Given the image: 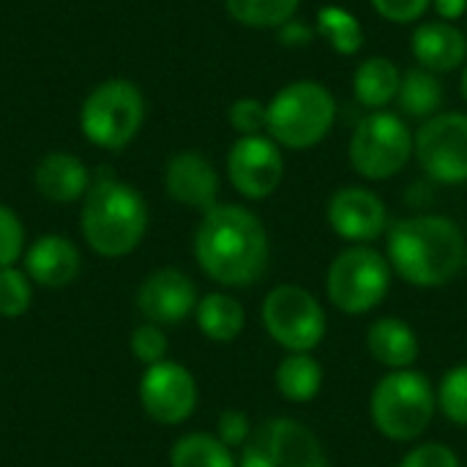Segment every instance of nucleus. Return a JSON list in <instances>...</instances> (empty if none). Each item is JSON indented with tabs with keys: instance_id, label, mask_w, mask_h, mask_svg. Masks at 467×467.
<instances>
[{
	"instance_id": "423d86ee",
	"label": "nucleus",
	"mask_w": 467,
	"mask_h": 467,
	"mask_svg": "<svg viewBox=\"0 0 467 467\" xmlns=\"http://www.w3.org/2000/svg\"><path fill=\"white\" fill-rule=\"evenodd\" d=\"M145 120V99L129 79H107L96 85L79 112L82 134L107 150L126 148Z\"/></svg>"
},
{
	"instance_id": "0eeeda50",
	"label": "nucleus",
	"mask_w": 467,
	"mask_h": 467,
	"mask_svg": "<svg viewBox=\"0 0 467 467\" xmlns=\"http://www.w3.org/2000/svg\"><path fill=\"white\" fill-rule=\"evenodd\" d=\"M389 287L391 265L369 246H350L328 265L326 293L342 315H367L378 309L386 301Z\"/></svg>"
},
{
	"instance_id": "393cba45",
	"label": "nucleus",
	"mask_w": 467,
	"mask_h": 467,
	"mask_svg": "<svg viewBox=\"0 0 467 467\" xmlns=\"http://www.w3.org/2000/svg\"><path fill=\"white\" fill-rule=\"evenodd\" d=\"M397 101H400L402 112H408L413 118H427V115L438 112V107L443 104V85L435 77V71L410 68L402 77Z\"/></svg>"
},
{
	"instance_id": "72a5a7b5",
	"label": "nucleus",
	"mask_w": 467,
	"mask_h": 467,
	"mask_svg": "<svg viewBox=\"0 0 467 467\" xmlns=\"http://www.w3.org/2000/svg\"><path fill=\"white\" fill-rule=\"evenodd\" d=\"M252 421L246 413L241 410H224L219 416V424H216V438L227 446V449H244L246 441L252 438Z\"/></svg>"
},
{
	"instance_id": "9b49d317",
	"label": "nucleus",
	"mask_w": 467,
	"mask_h": 467,
	"mask_svg": "<svg viewBox=\"0 0 467 467\" xmlns=\"http://www.w3.org/2000/svg\"><path fill=\"white\" fill-rule=\"evenodd\" d=\"M413 153L438 183H467V115L443 112L430 118L413 137Z\"/></svg>"
},
{
	"instance_id": "20e7f679",
	"label": "nucleus",
	"mask_w": 467,
	"mask_h": 467,
	"mask_svg": "<svg viewBox=\"0 0 467 467\" xmlns=\"http://www.w3.org/2000/svg\"><path fill=\"white\" fill-rule=\"evenodd\" d=\"M438 410V394L427 375L416 369H394L372 389L369 416L380 435L389 441L421 438Z\"/></svg>"
},
{
	"instance_id": "9d476101",
	"label": "nucleus",
	"mask_w": 467,
	"mask_h": 467,
	"mask_svg": "<svg viewBox=\"0 0 467 467\" xmlns=\"http://www.w3.org/2000/svg\"><path fill=\"white\" fill-rule=\"evenodd\" d=\"M238 467H328L320 438L296 419L263 421L241 449Z\"/></svg>"
},
{
	"instance_id": "4c0bfd02",
	"label": "nucleus",
	"mask_w": 467,
	"mask_h": 467,
	"mask_svg": "<svg viewBox=\"0 0 467 467\" xmlns=\"http://www.w3.org/2000/svg\"><path fill=\"white\" fill-rule=\"evenodd\" d=\"M460 90H462V99L467 101V66H465V71H462V82H460Z\"/></svg>"
},
{
	"instance_id": "a878e982",
	"label": "nucleus",
	"mask_w": 467,
	"mask_h": 467,
	"mask_svg": "<svg viewBox=\"0 0 467 467\" xmlns=\"http://www.w3.org/2000/svg\"><path fill=\"white\" fill-rule=\"evenodd\" d=\"M317 33L339 55H356L364 47L361 22L339 5H323L317 11Z\"/></svg>"
},
{
	"instance_id": "58836bf2",
	"label": "nucleus",
	"mask_w": 467,
	"mask_h": 467,
	"mask_svg": "<svg viewBox=\"0 0 467 467\" xmlns=\"http://www.w3.org/2000/svg\"><path fill=\"white\" fill-rule=\"evenodd\" d=\"M465 268H467V257H465Z\"/></svg>"
},
{
	"instance_id": "f8f14e48",
	"label": "nucleus",
	"mask_w": 467,
	"mask_h": 467,
	"mask_svg": "<svg viewBox=\"0 0 467 467\" xmlns=\"http://www.w3.org/2000/svg\"><path fill=\"white\" fill-rule=\"evenodd\" d=\"M197 397H200L197 380L186 367L175 361L145 367L140 380V405L156 424L161 427L183 424L194 413Z\"/></svg>"
},
{
	"instance_id": "c756f323",
	"label": "nucleus",
	"mask_w": 467,
	"mask_h": 467,
	"mask_svg": "<svg viewBox=\"0 0 467 467\" xmlns=\"http://www.w3.org/2000/svg\"><path fill=\"white\" fill-rule=\"evenodd\" d=\"M129 345H131L134 358H137L140 364H145V367H153V364L167 361L170 345H167V337H164L161 326H156V323H142V326H137Z\"/></svg>"
},
{
	"instance_id": "f257e3e1",
	"label": "nucleus",
	"mask_w": 467,
	"mask_h": 467,
	"mask_svg": "<svg viewBox=\"0 0 467 467\" xmlns=\"http://www.w3.org/2000/svg\"><path fill=\"white\" fill-rule=\"evenodd\" d=\"M197 265L224 287L254 285L268 268V233L244 205H216L194 233Z\"/></svg>"
},
{
	"instance_id": "bb28decb",
	"label": "nucleus",
	"mask_w": 467,
	"mask_h": 467,
	"mask_svg": "<svg viewBox=\"0 0 467 467\" xmlns=\"http://www.w3.org/2000/svg\"><path fill=\"white\" fill-rule=\"evenodd\" d=\"M301 0H224L230 16L246 27H282L293 19Z\"/></svg>"
},
{
	"instance_id": "7c9ffc66",
	"label": "nucleus",
	"mask_w": 467,
	"mask_h": 467,
	"mask_svg": "<svg viewBox=\"0 0 467 467\" xmlns=\"http://www.w3.org/2000/svg\"><path fill=\"white\" fill-rule=\"evenodd\" d=\"M25 254V227L19 216L0 202V268L14 265Z\"/></svg>"
},
{
	"instance_id": "7ed1b4c3",
	"label": "nucleus",
	"mask_w": 467,
	"mask_h": 467,
	"mask_svg": "<svg viewBox=\"0 0 467 467\" xmlns=\"http://www.w3.org/2000/svg\"><path fill=\"white\" fill-rule=\"evenodd\" d=\"M79 224L85 244L99 257L118 260L142 244L148 233V205L134 186L101 170L85 194Z\"/></svg>"
},
{
	"instance_id": "b1692460",
	"label": "nucleus",
	"mask_w": 467,
	"mask_h": 467,
	"mask_svg": "<svg viewBox=\"0 0 467 467\" xmlns=\"http://www.w3.org/2000/svg\"><path fill=\"white\" fill-rule=\"evenodd\" d=\"M170 467H238V462L233 449H227L216 435L192 432L172 446Z\"/></svg>"
},
{
	"instance_id": "dca6fc26",
	"label": "nucleus",
	"mask_w": 467,
	"mask_h": 467,
	"mask_svg": "<svg viewBox=\"0 0 467 467\" xmlns=\"http://www.w3.org/2000/svg\"><path fill=\"white\" fill-rule=\"evenodd\" d=\"M164 189H167V194H170L175 202L208 213L211 208H216L219 175H216L213 164H211L202 153H197V150H183V153H175V156L167 161V170H164Z\"/></svg>"
},
{
	"instance_id": "473e14b6",
	"label": "nucleus",
	"mask_w": 467,
	"mask_h": 467,
	"mask_svg": "<svg viewBox=\"0 0 467 467\" xmlns=\"http://www.w3.org/2000/svg\"><path fill=\"white\" fill-rule=\"evenodd\" d=\"M400 467H462V462L449 446L424 443V446H416L413 451H408Z\"/></svg>"
},
{
	"instance_id": "ddd939ff",
	"label": "nucleus",
	"mask_w": 467,
	"mask_h": 467,
	"mask_svg": "<svg viewBox=\"0 0 467 467\" xmlns=\"http://www.w3.org/2000/svg\"><path fill=\"white\" fill-rule=\"evenodd\" d=\"M285 159L279 145L268 137L249 134L241 137L227 153V175L235 192L249 200H265L282 183Z\"/></svg>"
},
{
	"instance_id": "c9c22d12",
	"label": "nucleus",
	"mask_w": 467,
	"mask_h": 467,
	"mask_svg": "<svg viewBox=\"0 0 467 467\" xmlns=\"http://www.w3.org/2000/svg\"><path fill=\"white\" fill-rule=\"evenodd\" d=\"M279 41L285 47H306L312 41V27L298 19H290L279 27Z\"/></svg>"
},
{
	"instance_id": "f704fd0d",
	"label": "nucleus",
	"mask_w": 467,
	"mask_h": 467,
	"mask_svg": "<svg viewBox=\"0 0 467 467\" xmlns=\"http://www.w3.org/2000/svg\"><path fill=\"white\" fill-rule=\"evenodd\" d=\"M432 0H372L375 11L389 19V22H397V25H405V22H416L419 16H424V11L430 8Z\"/></svg>"
},
{
	"instance_id": "1a4fd4ad",
	"label": "nucleus",
	"mask_w": 467,
	"mask_h": 467,
	"mask_svg": "<svg viewBox=\"0 0 467 467\" xmlns=\"http://www.w3.org/2000/svg\"><path fill=\"white\" fill-rule=\"evenodd\" d=\"M413 156V134L394 112L367 115L350 137V164L369 181L394 178Z\"/></svg>"
},
{
	"instance_id": "39448f33",
	"label": "nucleus",
	"mask_w": 467,
	"mask_h": 467,
	"mask_svg": "<svg viewBox=\"0 0 467 467\" xmlns=\"http://www.w3.org/2000/svg\"><path fill=\"white\" fill-rule=\"evenodd\" d=\"M337 101L334 93L315 82L301 79L282 88L268 104V131L276 145L304 150L317 145L334 126Z\"/></svg>"
},
{
	"instance_id": "6e6552de",
	"label": "nucleus",
	"mask_w": 467,
	"mask_h": 467,
	"mask_svg": "<svg viewBox=\"0 0 467 467\" xmlns=\"http://www.w3.org/2000/svg\"><path fill=\"white\" fill-rule=\"evenodd\" d=\"M268 337L287 353H312L326 337V312L320 301L301 285L274 287L260 309Z\"/></svg>"
},
{
	"instance_id": "412c9836",
	"label": "nucleus",
	"mask_w": 467,
	"mask_h": 467,
	"mask_svg": "<svg viewBox=\"0 0 467 467\" xmlns=\"http://www.w3.org/2000/svg\"><path fill=\"white\" fill-rule=\"evenodd\" d=\"M194 320H197V328L211 342H233L241 337V331L246 326V312L235 296L208 293L205 298L197 301Z\"/></svg>"
},
{
	"instance_id": "4468645a",
	"label": "nucleus",
	"mask_w": 467,
	"mask_h": 467,
	"mask_svg": "<svg viewBox=\"0 0 467 467\" xmlns=\"http://www.w3.org/2000/svg\"><path fill=\"white\" fill-rule=\"evenodd\" d=\"M197 285L178 268H159L137 290V309L145 323L178 326L197 309Z\"/></svg>"
},
{
	"instance_id": "c85d7f7f",
	"label": "nucleus",
	"mask_w": 467,
	"mask_h": 467,
	"mask_svg": "<svg viewBox=\"0 0 467 467\" xmlns=\"http://www.w3.org/2000/svg\"><path fill=\"white\" fill-rule=\"evenodd\" d=\"M438 410L457 427H467V364L449 369L438 386Z\"/></svg>"
},
{
	"instance_id": "2eb2a0df",
	"label": "nucleus",
	"mask_w": 467,
	"mask_h": 467,
	"mask_svg": "<svg viewBox=\"0 0 467 467\" xmlns=\"http://www.w3.org/2000/svg\"><path fill=\"white\" fill-rule=\"evenodd\" d=\"M389 213L386 202L361 186H345L334 192L328 200V224L331 230L353 244H367L375 241L386 230Z\"/></svg>"
},
{
	"instance_id": "f03ea898",
	"label": "nucleus",
	"mask_w": 467,
	"mask_h": 467,
	"mask_svg": "<svg viewBox=\"0 0 467 467\" xmlns=\"http://www.w3.org/2000/svg\"><path fill=\"white\" fill-rule=\"evenodd\" d=\"M467 244L446 216H410L389 233V265L413 287H443L465 268Z\"/></svg>"
},
{
	"instance_id": "4be33fe9",
	"label": "nucleus",
	"mask_w": 467,
	"mask_h": 467,
	"mask_svg": "<svg viewBox=\"0 0 467 467\" xmlns=\"http://www.w3.org/2000/svg\"><path fill=\"white\" fill-rule=\"evenodd\" d=\"M402 74L389 57H369L353 74V93L367 109H383L400 96Z\"/></svg>"
},
{
	"instance_id": "a211bd4d",
	"label": "nucleus",
	"mask_w": 467,
	"mask_h": 467,
	"mask_svg": "<svg viewBox=\"0 0 467 467\" xmlns=\"http://www.w3.org/2000/svg\"><path fill=\"white\" fill-rule=\"evenodd\" d=\"M413 55L427 71H454L465 63L467 36L446 19H432L416 27Z\"/></svg>"
},
{
	"instance_id": "6ab92c4d",
	"label": "nucleus",
	"mask_w": 467,
	"mask_h": 467,
	"mask_svg": "<svg viewBox=\"0 0 467 467\" xmlns=\"http://www.w3.org/2000/svg\"><path fill=\"white\" fill-rule=\"evenodd\" d=\"M90 172L74 153H47L36 167V189L49 202H77L90 189Z\"/></svg>"
},
{
	"instance_id": "2f4dec72",
	"label": "nucleus",
	"mask_w": 467,
	"mask_h": 467,
	"mask_svg": "<svg viewBox=\"0 0 467 467\" xmlns=\"http://www.w3.org/2000/svg\"><path fill=\"white\" fill-rule=\"evenodd\" d=\"M230 123L238 134H260L268 126V104L257 99H238L230 107Z\"/></svg>"
},
{
	"instance_id": "cd10ccee",
	"label": "nucleus",
	"mask_w": 467,
	"mask_h": 467,
	"mask_svg": "<svg viewBox=\"0 0 467 467\" xmlns=\"http://www.w3.org/2000/svg\"><path fill=\"white\" fill-rule=\"evenodd\" d=\"M30 304H33L30 276L16 265L0 268V317L16 320L30 309Z\"/></svg>"
},
{
	"instance_id": "e433bc0d",
	"label": "nucleus",
	"mask_w": 467,
	"mask_h": 467,
	"mask_svg": "<svg viewBox=\"0 0 467 467\" xmlns=\"http://www.w3.org/2000/svg\"><path fill=\"white\" fill-rule=\"evenodd\" d=\"M435 3V11L449 22V19H460L465 14L467 0H432Z\"/></svg>"
},
{
	"instance_id": "5701e85b",
	"label": "nucleus",
	"mask_w": 467,
	"mask_h": 467,
	"mask_svg": "<svg viewBox=\"0 0 467 467\" xmlns=\"http://www.w3.org/2000/svg\"><path fill=\"white\" fill-rule=\"evenodd\" d=\"M276 389L287 402L306 405L323 389V367L312 353H287L276 367Z\"/></svg>"
},
{
	"instance_id": "aec40b11",
	"label": "nucleus",
	"mask_w": 467,
	"mask_h": 467,
	"mask_svg": "<svg viewBox=\"0 0 467 467\" xmlns=\"http://www.w3.org/2000/svg\"><path fill=\"white\" fill-rule=\"evenodd\" d=\"M367 348H369V356L378 364L389 367L391 372L410 369L421 353L416 331L405 320H397V317L375 320L367 331Z\"/></svg>"
},
{
	"instance_id": "f3484780",
	"label": "nucleus",
	"mask_w": 467,
	"mask_h": 467,
	"mask_svg": "<svg viewBox=\"0 0 467 467\" xmlns=\"http://www.w3.org/2000/svg\"><path fill=\"white\" fill-rule=\"evenodd\" d=\"M82 265L79 249L63 235H41L25 252V274L41 287H66L77 279Z\"/></svg>"
}]
</instances>
